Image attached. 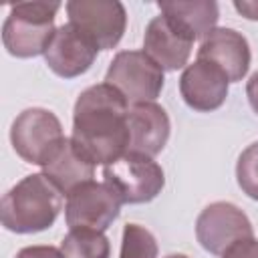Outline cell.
<instances>
[{
    "instance_id": "7402d4cb",
    "label": "cell",
    "mask_w": 258,
    "mask_h": 258,
    "mask_svg": "<svg viewBox=\"0 0 258 258\" xmlns=\"http://www.w3.org/2000/svg\"><path fill=\"white\" fill-rule=\"evenodd\" d=\"M234 8L248 20H258V2L256 0H236Z\"/></svg>"
},
{
    "instance_id": "8992f818",
    "label": "cell",
    "mask_w": 258,
    "mask_h": 258,
    "mask_svg": "<svg viewBox=\"0 0 258 258\" xmlns=\"http://www.w3.org/2000/svg\"><path fill=\"white\" fill-rule=\"evenodd\" d=\"M64 139L62 125L58 117L42 107L24 109L12 123L10 141L14 151L26 161L34 165H44L52 151Z\"/></svg>"
},
{
    "instance_id": "7a4b0ae2",
    "label": "cell",
    "mask_w": 258,
    "mask_h": 258,
    "mask_svg": "<svg viewBox=\"0 0 258 258\" xmlns=\"http://www.w3.org/2000/svg\"><path fill=\"white\" fill-rule=\"evenodd\" d=\"M62 210V191L44 175L22 177L2 198V226L16 234H34L50 228Z\"/></svg>"
},
{
    "instance_id": "d6986e66",
    "label": "cell",
    "mask_w": 258,
    "mask_h": 258,
    "mask_svg": "<svg viewBox=\"0 0 258 258\" xmlns=\"http://www.w3.org/2000/svg\"><path fill=\"white\" fill-rule=\"evenodd\" d=\"M236 177L242 191L248 198L258 200V141H254L240 153L236 163Z\"/></svg>"
},
{
    "instance_id": "277c9868",
    "label": "cell",
    "mask_w": 258,
    "mask_h": 258,
    "mask_svg": "<svg viewBox=\"0 0 258 258\" xmlns=\"http://www.w3.org/2000/svg\"><path fill=\"white\" fill-rule=\"evenodd\" d=\"M163 81V69L143 50L117 52L105 75V83L113 85L131 105L155 103Z\"/></svg>"
},
{
    "instance_id": "ffe728a7",
    "label": "cell",
    "mask_w": 258,
    "mask_h": 258,
    "mask_svg": "<svg viewBox=\"0 0 258 258\" xmlns=\"http://www.w3.org/2000/svg\"><path fill=\"white\" fill-rule=\"evenodd\" d=\"M222 258H258V240L254 236L242 238L232 246H228Z\"/></svg>"
},
{
    "instance_id": "4fadbf2b",
    "label": "cell",
    "mask_w": 258,
    "mask_h": 258,
    "mask_svg": "<svg viewBox=\"0 0 258 258\" xmlns=\"http://www.w3.org/2000/svg\"><path fill=\"white\" fill-rule=\"evenodd\" d=\"M198 58L216 64L228 81H242L250 69V46L234 28H214L200 44Z\"/></svg>"
},
{
    "instance_id": "3957f363",
    "label": "cell",
    "mask_w": 258,
    "mask_h": 258,
    "mask_svg": "<svg viewBox=\"0 0 258 258\" xmlns=\"http://www.w3.org/2000/svg\"><path fill=\"white\" fill-rule=\"evenodd\" d=\"M60 2L34 0L16 2L10 6V14L2 26L4 48L18 58H30L44 54L54 36V16Z\"/></svg>"
},
{
    "instance_id": "2e32d148",
    "label": "cell",
    "mask_w": 258,
    "mask_h": 258,
    "mask_svg": "<svg viewBox=\"0 0 258 258\" xmlns=\"http://www.w3.org/2000/svg\"><path fill=\"white\" fill-rule=\"evenodd\" d=\"M161 14L183 24L196 38H206L220 18L218 4L214 0H194V2H159Z\"/></svg>"
},
{
    "instance_id": "5b68a950",
    "label": "cell",
    "mask_w": 258,
    "mask_h": 258,
    "mask_svg": "<svg viewBox=\"0 0 258 258\" xmlns=\"http://www.w3.org/2000/svg\"><path fill=\"white\" fill-rule=\"evenodd\" d=\"M105 183H109L123 204H145L155 200L163 185V169L153 157L139 153H125L121 159L105 165Z\"/></svg>"
},
{
    "instance_id": "ac0fdd59",
    "label": "cell",
    "mask_w": 258,
    "mask_h": 258,
    "mask_svg": "<svg viewBox=\"0 0 258 258\" xmlns=\"http://www.w3.org/2000/svg\"><path fill=\"white\" fill-rule=\"evenodd\" d=\"M119 258H157L155 236L139 224H127L123 228Z\"/></svg>"
},
{
    "instance_id": "30bf717a",
    "label": "cell",
    "mask_w": 258,
    "mask_h": 258,
    "mask_svg": "<svg viewBox=\"0 0 258 258\" xmlns=\"http://www.w3.org/2000/svg\"><path fill=\"white\" fill-rule=\"evenodd\" d=\"M196 36L177 20L159 14L149 20L143 36V52L163 71H177L187 64Z\"/></svg>"
},
{
    "instance_id": "5bb4252c",
    "label": "cell",
    "mask_w": 258,
    "mask_h": 258,
    "mask_svg": "<svg viewBox=\"0 0 258 258\" xmlns=\"http://www.w3.org/2000/svg\"><path fill=\"white\" fill-rule=\"evenodd\" d=\"M129 125V149L127 153H139L153 157L161 153L169 139V117L157 103L131 105L127 115Z\"/></svg>"
},
{
    "instance_id": "44dd1931",
    "label": "cell",
    "mask_w": 258,
    "mask_h": 258,
    "mask_svg": "<svg viewBox=\"0 0 258 258\" xmlns=\"http://www.w3.org/2000/svg\"><path fill=\"white\" fill-rule=\"evenodd\" d=\"M16 258H62L60 248L54 246H26L22 248Z\"/></svg>"
},
{
    "instance_id": "9c48e42d",
    "label": "cell",
    "mask_w": 258,
    "mask_h": 258,
    "mask_svg": "<svg viewBox=\"0 0 258 258\" xmlns=\"http://www.w3.org/2000/svg\"><path fill=\"white\" fill-rule=\"evenodd\" d=\"M196 236L210 254H224L228 246L254 236L248 216L230 202H214L202 210L196 222Z\"/></svg>"
},
{
    "instance_id": "e0dca14e",
    "label": "cell",
    "mask_w": 258,
    "mask_h": 258,
    "mask_svg": "<svg viewBox=\"0 0 258 258\" xmlns=\"http://www.w3.org/2000/svg\"><path fill=\"white\" fill-rule=\"evenodd\" d=\"M60 254L62 258H109L111 244L103 232L75 228L62 238Z\"/></svg>"
},
{
    "instance_id": "cb8c5ba5",
    "label": "cell",
    "mask_w": 258,
    "mask_h": 258,
    "mask_svg": "<svg viewBox=\"0 0 258 258\" xmlns=\"http://www.w3.org/2000/svg\"><path fill=\"white\" fill-rule=\"evenodd\" d=\"M165 258H187L185 254H169V256H165Z\"/></svg>"
},
{
    "instance_id": "6da1fadb",
    "label": "cell",
    "mask_w": 258,
    "mask_h": 258,
    "mask_svg": "<svg viewBox=\"0 0 258 258\" xmlns=\"http://www.w3.org/2000/svg\"><path fill=\"white\" fill-rule=\"evenodd\" d=\"M129 103L109 83L85 89L73 111V141L97 165L121 159L129 149Z\"/></svg>"
},
{
    "instance_id": "ba28073f",
    "label": "cell",
    "mask_w": 258,
    "mask_h": 258,
    "mask_svg": "<svg viewBox=\"0 0 258 258\" xmlns=\"http://www.w3.org/2000/svg\"><path fill=\"white\" fill-rule=\"evenodd\" d=\"M121 198L109 183L87 181L67 194L64 218L71 230L89 228L97 232H105L113 220L119 216Z\"/></svg>"
},
{
    "instance_id": "9a60e30c",
    "label": "cell",
    "mask_w": 258,
    "mask_h": 258,
    "mask_svg": "<svg viewBox=\"0 0 258 258\" xmlns=\"http://www.w3.org/2000/svg\"><path fill=\"white\" fill-rule=\"evenodd\" d=\"M42 173L62 191L71 194L75 187L93 181L95 163L77 147V143L69 137L60 141V145L52 151V155L42 165Z\"/></svg>"
},
{
    "instance_id": "7c38bea8",
    "label": "cell",
    "mask_w": 258,
    "mask_h": 258,
    "mask_svg": "<svg viewBox=\"0 0 258 258\" xmlns=\"http://www.w3.org/2000/svg\"><path fill=\"white\" fill-rule=\"evenodd\" d=\"M228 77L212 62L196 58L179 77V93L194 111L210 113L224 105L228 97Z\"/></svg>"
},
{
    "instance_id": "8fae6325",
    "label": "cell",
    "mask_w": 258,
    "mask_h": 258,
    "mask_svg": "<svg viewBox=\"0 0 258 258\" xmlns=\"http://www.w3.org/2000/svg\"><path fill=\"white\" fill-rule=\"evenodd\" d=\"M97 50L99 48L85 32L67 22L54 30V36L44 52V60L54 75L75 79L91 69L97 58Z\"/></svg>"
},
{
    "instance_id": "52a82bcc",
    "label": "cell",
    "mask_w": 258,
    "mask_h": 258,
    "mask_svg": "<svg viewBox=\"0 0 258 258\" xmlns=\"http://www.w3.org/2000/svg\"><path fill=\"white\" fill-rule=\"evenodd\" d=\"M67 14L69 22L85 32L99 50L115 48L127 26V12L119 0H71Z\"/></svg>"
},
{
    "instance_id": "603a6c76",
    "label": "cell",
    "mask_w": 258,
    "mask_h": 258,
    "mask_svg": "<svg viewBox=\"0 0 258 258\" xmlns=\"http://www.w3.org/2000/svg\"><path fill=\"white\" fill-rule=\"evenodd\" d=\"M246 95H248V101L252 105V109L258 113V71L248 79V85H246Z\"/></svg>"
}]
</instances>
